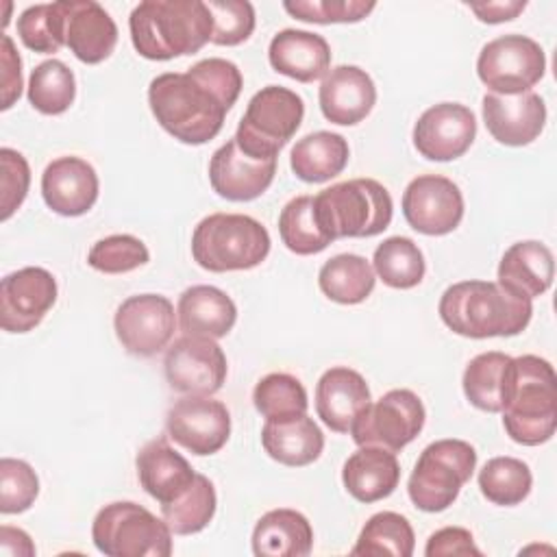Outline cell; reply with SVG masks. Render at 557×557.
Masks as SVG:
<instances>
[{
    "label": "cell",
    "mask_w": 557,
    "mask_h": 557,
    "mask_svg": "<svg viewBox=\"0 0 557 557\" xmlns=\"http://www.w3.org/2000/svg\"><path fill=\"white\" fill-rule=\"evenodd\" d=\"M244 78L233 61L209 57L187 72H165L150 81L148 104L159 126L174 139L200 146L224 126Z\"/></svg>",
    "instance_id": "6da1fadb"
},
{
    "label": "cell",
    "mask_w": 557,
    "mask_h": 557,
    "mask_svg": "<svg viewBox=\"0 0 557 557\" xmlns=\"http://www.w3.org/2000/svg\"><path fill=\"white\" fill-rule=\"evenodd\" d=\"M442 322L461 337H511L527 329L533 305L494 281H459L440 298Z\"/></svg>",
    "instance_id": "7a4b0ae2"
},
{
    "label": "cell",
    "mask_w": 557,
    "mask_h": 557,
    "mask_svg": "<svg viewBox=\"0 0 557 557\" xmlns=\"http://www.w3.org/2000/svg\"><path fill=\"white\" fill-rule=\"evenodd\" d=\"M128 28L137 54L170 61L211 41L213 20L200 0H144L131 11Z\"/></svg>",
    "instance_id": "3957f363"
},
{
    "label": "cell",
    "mask_w": 557,
    "mask_h": 557,
    "mask_svg": "<svg viewBox=\"0 0 557 557\" xmlns=\"http://www.w3.org/2000/svg\"><path fill=\"white\" fill-rule=\"evenodd\" d=\"M503 426L522 446H540L557 429V376L550 361L537 355L511 359Z\"/></svg>",
    "instance_id": "277c9868"
},
{
    "label": "cell",
    "mask_w": 557,
    "mask_h": 557,
    "mask_svg": "<svg viewBox=\"0 0 557 557\" xmlns=\"http://www.w3.org/2000/svg\"><path fill=\"white\" fill-rule=\"evenodd\" d=\"M313 213L331 242L339 237H374L389 226L394 202L379 181L350 178L315 194Z\"/></svg>",
    "instance_id": "5b68a950"
},
{
    "label": "cell",
    "mask_w": 557,
    "mask_h": 557,
    "mask_svg": "<svg viewBox=\"0 0 557 557\" xmlns=\"http://www.w3.org/2000/svg\"><path fill=\"white\" fill-rule=\"evenodd\" d=\"M270 252L268 228L244 213H211L191 235L194 261L209 272L250 270Z\"/></svg>",
    "instance_id": "8992f818"
},
{
    "label": "cell",
    "mask_w": 557,
    "mask_h": 557,
    "mask_svg": "<svg viewBox=\"0 0 557 557\" xmlns=\"http://www.w3.org/2000/svg\"><path fill=\"white\" fill-rule=\"evenodd\" d=\"M476 468V450L463 440L431 442L407 483L411 503L426 513L448 509Z\"/></svg>",
    "instance_id": "52a82bcc"
},
{
    "label": "cell",
    "mask_w": 557,
    "mask_h": 557,
    "mask_svg": "<svg viewBox=\"0 0 557 557\" xmlns=\"http://www.w3.org/2000/svg\"><path fill=\"white\" fill-rule=\"evenodd\" d=\"M91 540L107 557H168L172 531L146 507L117 500L104 505L91 524Z\"/></svg>",
    "instance_id": "ba28073f"
},
{
    "label": "cell",
    "mask_w": 557,
    "mask_h": 557,
    "mask_svg": "<svg viewBox=\"0 0 557 557\" xmlns=\"http://www.w3.org/2000/svg\"><path fill=\"white\" fill-rule=\"evenodd\" d=\"M305 117L302 98L281 85L257 91L237 124V146L255 159H276L281 148L296 135Z\"/></svg>",
    "instance_id": "9c48e42d"
},
{
    "label": "cell",
    "mask_w": 557,
    "mask_h": 557,
    "mask_svg": "<svg viewBox=\"0 0 557 557\" xmlns=\"http://www.w3.org/2000/svg\"><path fill=\"white\" fill-rule=\"evenodd\" d=\"M546 72L542 46L527 35H500L487 41L476 59V74L490 94L531 91Z\"/></svg>",
    "instance_id": "30bf717a"
},
{
    "label": "cell",
    "mask_w": 557,
    "mask_h": 557,
    "mask_svg": "<svg viewBox=\"0 0 557 557\" xmlns=\"http://www.w3.org/2000/svg\"><path fill=\"white\" fill-rule=\"evenodd\" d=\"M424 418L426 411L416 392L389 389L363 409L350 433L357 446H379L398 453L418 437Z\"/></svg>",
    "instance_id": "8fae6325"
},
{
    "label": "cell",
    "mask_w": 557,
    "mask_h": 557,
    "mask_svg": "<svg viewBox=\"0 0 557 557\" xmlns=\"http://www.w3.org/2000/svg\"><path fill=\"white\" fill-rule=\"evenodd\" d=\"M163 370L170 387L185 396H211L226 381V355L211 337L183 335L165 352Z\"/></svg>",
    "instance_id": "7c38bea8"
},
{
    "label": "cell",
    "mask_w": 557,
    "mask_h": 557,
    "mask_svg": "<svg viewBox=\"0 0 557 557\" xmlns=\"http://www.w3.org/2000/svg\"><path fill=\"white\" fill-rule=\"evenodd\" d=\"M176 322L170 298L161 294H137L117 307L113 329L126 352L152 357L170 344Z\"/></svg>",
    "instance_id": "4fadbf2b"
},
{
    "label": "cell",
    "mask_w": 557,
    "mask_h": 557,
    "mask_svg": "<svg viewBox=\"0 0 557 557\" xmlns=\"http://www.w3.org/2000/svg\"><path fill=\"white\" fill-rule=\"evenodd\" d=\"M165 433L194 455H213L228 442L231 413L211 396H185L168 409Z\"/></svg>",
    "instance_id": "5bb4252c"
},
{
    "label": "cell",
    "mask_w": 557,
    "mask_h": 557,
    "mask_svg": "<svg viewBox=\"0 0 557 557\" xmlns=\"http://www.w3.org/2000/svg\"><path fill=\"white\" fill-rule=\"evenodd\" d=\"M403 215L422 235H448L463 218L461 189L440 174L416 176L405 187Z\"/></svg>",
    "instance_id": "9a60e30c"
},
{
    "label": "cell",
    "mask_w": 557,
    "mask_h": 557,
    "mask_svg": "<svg viewBox=\"0 0 557 557\" xmlns=\"http://www.w3.org/2000/svg\"><path fill=\"white\" fill-rule=\"evenodd\" d=\"M57 281L46 268L28 265L0 283V326L7 333H28L57 302Z\"/></svg>",
    "instance_id": "2e32d148"
},
{
    "label": "cell",
    "mask_w": 557,
    "mask_h": 557,
    "mask_svg": "<svg viewBox=\"0 0 557 557\" xmlns=\"http://www.w3.org/2000/svg\"><path fill=\"white\" fill-rule=\"evenodd\" d=\"M476 137L474 113L459 102L429 107L413 126V146L429 161H453L468 152Z\"/></svg>",
    "instance_id": "e0dca14e"
},
{
    "label": "cell",
    "mask_w": 557,
    "mask_h": 557,
    "mask_svg": "<svg viewBox=\"0 0 557 557\" xmlns=\"http://www.w3.org/2000/svg\"><path fill=\"white\" fill-rule=\"evenodd\" d=\"M276 159H255L246 154L235 137L220 146L209 161V183L220 198L248 202L259 198L274 181Z\"/></svg>",
    "instance_id": "ac0fdd59"
},
{
    "label": "cell",
    "mask_w": 557,
    "mask_h": 557,
    "mask_svg": "<svg viewBox=\"0 0 557 557\" xmlns=\"http://www.w3.org/2000/svg\"><path fill=\"white\" fill-rule=\"evenodd\" d=\"M481 109L487 133L503 146H527L546 124V104L535 91L485 94Z\"/></svg>",
    "instance_id": "d6986e66"
},
{
    "label": "cell",
    "mask_w": 557,
    "mask_h": 557,
    "mask_svg": "<svg viewBox=\"0 0 557 557\" xmlns=\"http://www.w3.org/2000/svg\"><path fill=\"white\" fill-rule=\"evenodd\" d=\"M98 187L94 165L81 157H59L41 174L44 202L65 218L87 213L98 200Z\"/></svg>",
    "instance_id": "ffe728a7"
},
{
    "label": "cell",
    "mask_w": 557,
    "mask_h": 557,
    "mask_svg": "<svg viewBox=\"0 0 557 557\" xmlns=\"http://www.w3.org/2000/svg\"><path fill=\"white\" fill-rule=\"evenodd\" d=\"M322 115L339 126H355L368 117L376 102L374 81L359 65L329 70L318 91Z\"/></svg>",
    "instance_id": "44dd1931"
},
{
    "label": "cell",
    "mask_w": 557,
    "mask_h": 557,
    "mask_svg": "<svg viewBox=\"0 0 557 557\" xmlns=\"http://www.w3.org/2000/svg\"><path fill=\"white\" fill-rule=\"evenodd\" d=\"M372 403L366 379L346 366L329 368L315 385L318 418L335 433H348Z\"/></svg>",
    "instance_id": "7402d4cb"
},
{
    "label": "cell",
    "mask_w": 557,
    "mask_h": 557,
    "mask_svg": "<svg viewBox=\"0 0 557 557\" xmlns=\"http://www.w3.org/2000/svg\"><path fill=\"white\" fill-rule=\"evenodd\" d=\"M65 9V46L87 63H102L117 44L113 17L94 0H63Z\"/></svg>",
    "instance_id": "603a6c76"
},
{
    "label": "cell",
    "mask_w": 557,
    "mask_h": 557,
    "mask_svg": "<svg viewBox=\"0 0 557 557\" xmlns=\"http://www.w3.org/2000/svg\"><path fill=\"white\" fill-rule=\"evenodd\" d=\"M135 466L139 485L159 505L176 500L196 476L189 461L170 446L168 435L150 440L137 453Z\"/></svg>",
    "instance_id": "cb8c5ba5"
},
{
    "label": "cell",
    "mask_w": 557,
    "mask_h": 557,
    "mask_svg": "<svg viewBox=\"0 0 557 557\" xmlns=\"http://www.w3.org/2000/svg\"><path fill=\"white\" fill-rule=\"evenodd\" d=\"M268 59L274 72L298 83H313L329 72L331 48L318 33L283 28L272 37Z\"/></svg>",
    "instance_id": "d4e9b609"
},
{
    "label": "cell",
    "mask_w": 557,
    "mask_h": 557,
    "mask_svg": "<svg viewBox=\"0 0 557 557\" xmlns=\"http://www.w3.org/2000/svg\"><path fill=\"white\" fill-rule=\"evenodd\" d=\"M555 259L546 244L524 239L511 244L498 263V285L507 292L533 300L553 285Z\"/></svg>",
    "instance_id": "484cf974"
},
{
    "label": "cell",
    "mask_w": 557,
    "mask_h": 557,
    "mask_svg": "<svg viewBox=\"0 0 557 557\" xmlns=\"http://www.w3.org/2000/svg\"><path fill=\"white\" fill-rule=\"evenodd\" d=\"M176 320L183 335L220 339L235 326L237 307L213 285H191L178 298Z\"/></svg>",
    "instance_id": "4316f807"
},
{
    "label": "cell",
    "mask_w": 557,
    "mask_h": 557,
    "mask_svg": "<svg viewBox=\"0 0 557 557\" xmlns=\"http://www.w3.org/2000/svg\"><path fill=\"white\" fill-rule=\"evenodd\" d=\"M400 481L396 453L379 446H359L342 468L346 492L359 503H376L387 498Z\"/></svg>",
    "instance_id": "83f0119b"
},
{
    "label": "cell",
    "mask_w": 557,
    "mask_h": 557,
    "mask_svg": "<svg viewBox=\"0 0 557 557\" xmlns=\"http://www.w3.org/2000/svg\"><path fill=\"white\" fill-rule=\"evenodd\" d=\"M261 444L274 461L300 468L313 463L322 455L324 435L320 426L302 413L285 420H265L261 429Z\"/></svg>",
    "instance_id": "f1b7e54d"
},
{
    "label": "cell",
    "mask_w": 557,
    "mask_h": 557,
    "mask_svg": "<svg viewBox=\"0 0 557 557\" xmlns=\"http://www.w3.org/2000/svg\"><path fill=\"white\" fill-rule=\"evenodd\" d=\"M313 546V529L296 509H272L252 529V553L257 557H305Z\"/></svg>",
    "instance_id": "f546056e"
},
{
    "label": "cell",
    "mask_w": 557,
    "mask_h": 557,
    "mask_svg": "<svg viewBox=\"0 0 557 557\" xmlns=\"http://www.w3.org/2000/svg\"><path fill=\"white\" fill-rule=\"evenodd\" d=\"M348 157V141L339 133L315 131L294 144L289 165L305 183H326L344 172Z\"/></svg>",
    "instance_id": "4dcf8cb0"
},
{
    "label": "cell",
    "mask_w": 557,
    "mask_h": 557,
    "mask_svg": "<svg viewBox=\"0 0 557 557\" xmlns=\"http://www.w3.org/2000/svg\"><path fill=\"white\" fill-rule=\"evenodd\" d=\"M511 359L513 357L498 350L481 352L474 359H470V363L463 370L461 385L472 407L487 413H498L503 409Z\"/></svg>",
    "instance_id": "1f68e13d"
},
{
    "label": "cell",
    "mask_w": 557,
    "mask_h": 557,
    "mask_svg": "<svg viewBox=\"0 0 557 557\" xmlns=\"http://www.w3.org/2000/svg\"><path fill=\"white\" fill-rule=\"evenodd\" d=\"M376 283V274L368 259L361 255L342 252L324 261L318 272V285L322 294L339 305L363 302Z\"/></svg>",
    "instance_id": "d6a6232c"
},
{
    "label": "cell",
    "mask_w": 557,
    "mask_h": 557,
    "mask_svg": "<svg viewBox=\"0 0 557 557\" xmlns=\"http://www.w3.org/2000/svg\"><path fill=\"white\" fill-rule=\"evenodd\" d=\"M374 274L394 289H411L424 278V255L409 237L394 235L376 246L372 257Z\"/></svg>",
    "instance_id": "836d02e7"
},
{
    "label": "cell",
    "mask_w": 557,
    "mask_h": 557,
    "mask_svg": "<svg viewBox=\"0 0 557 557\" xmlns=\"http://www.w3.org/2000/svg\"><path fill=\"white\" fill-rule=\"evenodd\" d=\"M215 505L218 498L213 483L205 474L196 472L191 485L176 500L161 505V518L174 535H191L211 522Z\"/></svg>",
    "instance_id": "e575fe53"
},
{
    "label": "cell",
    "mask_w": 557,
    "mask_h": 557,
    "mask_svg": "<svg viewBox=\"0 0 557 557\" xmlns=\"http://www.w3.org/2000/svg\"><path fill=\"white\" fill-rule=\"evenodd\" d=\"M413 548H416V535L409 520L396 511H379L368 518L350 553L411 557Z\"/></svg>",
    "instance_id": "d590c367"
},
{
    "label": "cell",
    "mask_w": 557,
    "mask_h": 557,
    "mask_svg": "<svg viewBox=\"0 0 557 557\" xmlns=\"http://www.w3.org/2000/svg\"><path fill=\"white\" fill-rule=\"evenodd\" d=\"M76 98V81L72 70L59 61L48 59L35 65L28 78V102L44 115L65 113Z\"/></svg>",
    "instance_id": "8d00e7d4"
},
{
    "label": "cell",
    "mask_w": 557,
    "mask_h": 557,
    "mask_svg": "<svg viewBox=\"0 0 557 557\" xmlns=\"http://www.w3.org/2000/svg\"><path fill=\"white\" fill-rule=\"evenodd\" d=\"M533 485L529 466L516 457H494L479 472L481 494L500 507L520 505Z\"/></svg>",
    "instance_id": "74e56055"
},
{
    "label": "cell",
    "mask_w": 557,
    "mask_h": 557,
    "mask_svg": "<svg viewBox=\"0 0 557 557\" xmlns=\"http://www.w3.org/2000/svg\"><path fill=\"white\" fill-rule=\"evenodd\" d=\"M278 235L287 250L302 257L322 252L331 244V239L318 226L313 196H296L281 209Z\"/></svg>",
    "instance_id": "f35d334b"
},
{
    "label": "cell",
    "mask_w": 557,
    "mask_h": 557,
    "mask_svg": "<svg viewBox=\"0 0 557 557\" xmlns=\"http://www.w3.org/2000/svg\"><path fill=\"white\" fill-rule=\"evenodd\" d=\"M252 403L265 420H285L302 416L307 413L309 407L305 385L287 372L265 374L252 389Z\"/></svg>",
    "instance_id": "ab89813d"
},
{
    "label": "cell",
    "mask_w": 557,
    "mask_h": 557,
    "mask_svg": "<svg viewBox=\"0 0 557 557\" xmlns=\"http://www.w3.org/2000/svg\"><path fill=\"white\" fill-rule=\"evenodd\" d=\"M17 35L28 50L50 54L65 46L63 0L44 2L24 9L17 17Z\"/></svg>",
    "instance_id": "60d3db41"
},
{
    "label": "cell",
    "mask_w": 557,
    "mask_h": 557,
    "mask_svg": "<svg viewBox=\"0 0 557 557\" xmlns=\"http://www.w3.org/2000/svg\"><path fill=\"white\" fill-rule=\"evenodd\" d=\"M150 252L146 244L133 235H109L98 239L89 255L87 263L102 274H124L146 265Z\"/></svg>",
    "instance_id": "b9f144b4"
},
{
    "label": "cell",
    "mask_w": 557,
    "mask_h": 557,
    "mask_svg": "<svg viewBox=\"0 0 557 557\" xmlns=\"http://www.w3.org/2000/svg\"><path fill=\"white\" fill-rule=\"evenodd\" d=\"M283 9L300 20V22H313V24H348V22H361L368 17L376 2L372 0H287L283 2Z\"/></svg>",
    "instance_id": "7bdbcfd3"
},
{
    "label": "cell",
    "mask_w": 557,
    "mask_h": 557,
    "mask_svg": "<svg viewBox=\"0 0 557 557\" xmlns=\"http://www.w3.org/2000/svg\"><path fill=\"white\" fill-rule=\"evenodd\" d=\"M211 20L213 35L211 44L215 46H239L255 30V9L246 0H209L205 2Z\"/></svg>",
    "instance_id": "ee69618b"
},
{
    "label": "cell",
    "mask_w": 557,
    "mask_h": 557,
    "mask_svg": "<svg viewBox=\"0 0 557 557\" xmlns=\"http://www.w3.org/2000/svg\"><path fill=\"white\" fill-rule=\"evenodd\" d=\"M39 494V479L35 470L13 457H4L0 461V511L4 516L9 513H22L26 511Z\"/></svg>",
    "instance_id": "f6af8a7d"
},
{
    "label": "cell",
    "mask_w": 557,
    "mask_h": 557,
    "mask_svg": "<svg viewBox=\"0 0 557 557\" xmlns=\"http://www.w3.org/2000/svg\"><path fill=\"white\" fill-rule=\"evenodd\" d=\"M0 165H2V200H0V220L7 222L15 209L24 202L30 185V168L28 161L13 148L0 150Z\"/></svg>",
    "instance_id": "bcb514c9"
},
{
    "label": "cell",
    "mask_w": 557,
    "mask_h": 557,
    "mask_svg": "<svg viewBox=\"0 0 557 557\" xmlns=\"http://www.w3.org/2000/svg\"><path fill=\"white\" fill-rule=\"evenodd\" d=\"M426 557H448V555H472L481 557V550L474 544V537L463 527H444L426 540Z\"/></svg>",
    "instance_id": "7dc6e473"
},
{
    "label": "cell",
    "mask_w": 557,
    "mask_h": 557,
    "mask_svg": "<svg viewBox=\"0 0 557 557\" xmlns=\"http://www.w3.org/2000/svg\"><path fill=\"white\" fill-rule=\"evenodd\" d=\"M0 63H2V104L0 109L7 111L22 94V59L13 46V39L2 33V48H0Z\"/></svg>",
    "instance_id": "c3c4849f"
},
{
    "label": "cell",
    "mask_w": 557,
    "mask_h": 557,
    "mask_svg": "<svg viewBox=\"0 0 557 557\" xmlns=\"http://www.w3.org/2000/svg\"><path fill=\"white\" fill-rule=\"evenodd\" d=\"M470 11L485 24H500L518 17V13L524 11V0H498V2H472L468 4Z\"/></svg>",
    "instance_id": "681fc988"
},
{
    "label": "cell",
    "mask_w": 557,
    "mask_h": 557,
    "mask_svg": "<svg viewBox=\"0 0 557 557\" xmlns=\"http://www.w3.org/2000/svg\"><path fill=\"white\" fill-rule=\"evenodd\" d=\"M0 553L4 557H33L35 555V544L28 537L26 531L2 524L0 527Z\"/></svg>",
    "instance_id": "f907efd6"
}]
</instances>
